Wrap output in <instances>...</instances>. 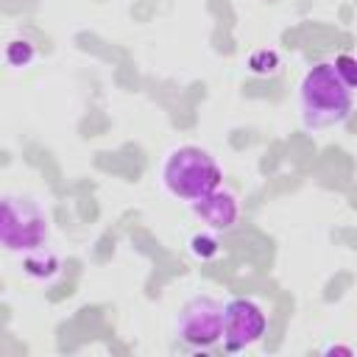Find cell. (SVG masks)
<instances>
[{
	"label": "cell",
	"instance_id": "cell-1",
	"mask_svg": "<svg viewBox=\"0 0 357 357\" xmlns=\"http://www.w3.org/2000/svg\"><path fill=\"white\" fill-rule=\"evenodd\" d=\"M354 92L340 81L332 61H315L298 84V117L307 131L337 128L349 120Z\"/></svg>",
	"mask_w": 357,
	"mask_h": 357
},
{
	"label": "cell",
	"instance_id": "cell-2",
	"mask_svg": "<svg viewBox=\"0 0 357 357\" xmlns=\"http://www.w3.org/2000/svg\"><path fill=\"white\" fill-rule=\"evenodd\" d=\"M159 181L165 192L181 204H195L215 192L223 181V170L215 156L201 145H178L167 151L159 167Z\"/></svg>",
	"mask_w": 357,
	"mask_h": 357
},
{
	"label": "cell",
	"instance_id": "cell-3",
	"mask_svg": "<svg viewBox=\"0 0 357 357\" xmlns=\"http://www.w3.org/2000/svg\"><path fill=\"white\" fill-rule=\"evenodd\" d=\"M0 243L8 254H28L50 243V220L42 204L22 192H6L0 201Z\"/></svg>",
	"mask_w": 357,
	"mask_h": 357
},
{
	"label": "cell",
	"instance_id": "cell-4",
	"mask_svg": "<svg viewBox=\"0 0 357 357\" xmlns=\"http://www.w3.org/2000/svg\"><path fill=\"white\" fill-rule=\"evenodd\" d=\"M223 335V301L209 293L187 298L176 315V337L190 349H212Z\"/></svg>",
	"mask_w": 357,
	"mask_h": 357
},
{
	"label": "cell",
	"instance_id": "cell-5",
	"mask_svg": "<svg viewBox=\"0 0 357 357\" xmlns=\"http://www.w3.org/2000/svg\"><path fill=\"white\" fill-rule=\"evenodd\" d=\"M265 332H268V315L254 298L234 296V298L223 301V335H220V343H223L226 354H237V351L251 349L254 343L262 340Z\"/></svg>",
	"mask_w": 357,
	"mask_h": 357
},
{
	"label": "cell",
	"instance_id": "cell-6",
	"mask_svg": "<svg viewBox=\"0 0 357 357\" xmlns=\"http://www.w3.org/2000/svg\"><path fill=\"white\" fill-rule=\"evenodd\" d=\"M192 212H195V218H198L206 229H212V231H218V234L231 231V229L237 226V220H240L237 195H234L231 190H223V187H218V190L209 192L206 198L195 201V204H192Z\"/></svg>",
	"mask_w": 357,
	"mask_h": 357
},
{
	"label": "cell",
	"instance_id": "cell-7",
	"mask_svg": "<svg viewBox=\"0 0 357 357\" xmlns=\"http://www.w3.org/2000/svg\"><path fill=\"white\" fill-rule=\"evenodd\" d=\"M20 265H22V273L31 276V279H36V282H53V279L61 276V259H59L56 251H50L47 245L22 254Z\"/></svg>",
	"mask_w": 357,
	"mask_h": 357
},
{
	"label": "cell",
	"instance_id": "cell-8",
	"mask_svg": "<svg viewBox=\"0 0 357 357\" xmlns=\"http://www.w3.org/2000/svg\"><path fill=\"white\" fill-rule=\"evenodd\" d=\"M6 64L8 67H17V70H25L33 59H36V45L31 42V39H25V36H17V39H11L8 45H6Z\"/></svg>",
	"mask_w": 357,
	"mask_h": 357
},
{
	"label": "cell",
	"instance_id": "cell-9",
	"mask_svg": "<svg viewBox=\"0 0 357 357\" xmlns=\"http://www.w3.org/2000/svg\"><path fill=\"white\" fill-rule=\"evenodd\" d=\"M187 248H190V254H192L195 259H201V262L215 259V257L220 254V240H218V231H212V229H206V231H195V234L190 237Z\"/></svg>",
	"mask_w": 357,
	"mask_h": 357
},
{
	"label": "cell",
	"instance_id": "cell-10",
	"mask_svg": "<svg viewBox=\"0 0 357 357\" xmlns=\"http://www.w3.org/2000/svg\"><path fill=\"white\" fill-rule=\"evenodd\" d=\"M245 67H248V73H251V75H262V78L276 75V70H279V53H276V50H271V47L251 50V53H248Z\"/></svg>",
	"mask_w": 357,
	"mask_h": 357
},
{
	"label": "cell",
	"instance_id": "cell-11",
	"mask_svg": "<svg viewBox=\"0 0 357 357\" xmlns=\"http://www.w3.org/2000/svg\"><path fill=\"white\" fill-rule=\"evenodd\" d=\"M332 64H335L340 81L354 92V89H357V56H351V53H340V56H335Z\"/></svg>",
	"mask_w": 357,
	"mask_h": 357
},
{
	"label": "cell",
	"instance_id": "cell-12",
	"mask_svg": "<svg viewBox=\"0 0 357 357\" xmlns=\"http://www.w3.org/2000/svg\"><path fill=\"white\" fill-rule=\"evenodd\" d=\"M324 351H326V354H329V351H343V354H349L351 349H346V346H326Z\"/></svg>",
	"mask_w": 357,
	"mask_h": 357
}]
</instances>
